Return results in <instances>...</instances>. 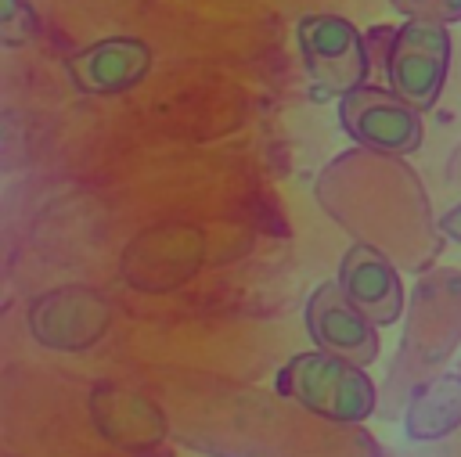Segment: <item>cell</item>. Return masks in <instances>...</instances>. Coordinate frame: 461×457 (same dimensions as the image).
Returning <instances> with one entry per match:
<instances>
[{
  "instance_id": "1",
  "label": "cell",
  "mask_w": 461,
  "mask_h": 457,
  "mask_svg": "<svg viewBox=\"0 0 461 457\" xmlns=\"http://www.w3.org/2000/svg\"><path fill=\"white\" fill-rule=\"evenodd\" d=\"M277 392L328 421H364L382 403V392L364 374V367L324 349L292 356L277 371Z\"/></svg>"
},
{
  "instance_id": "2",
  "label": "cell",
  "mask_w": 461,
  "mask_h": 457,
  "mask_svg": "<svg viewBox=\"0 0 461 457\" xmlns=\"http://www.w3.org/2000/svg\"><path fill=\"white\" fill-rule=\"evenodd\" d=\"M450 65V32L439 22L407 18L385 50V79L396 97H403L414 112H429L439 101L443 79Z\"/></svg>"
},
{
  "instance_id": "3",
  "label": "cell",
  "mask_w": 461,
  "mask_h": 457,
  "mask_svg": "<svg viewBox=\"0 0 461 457\" xmlns=\"http://www.w3.org/2000/svg\"><path fill=\"white\" fill-rule=\"evenodd\" d=\"M295 43L306 61L313 86L328 97H342L364 86L371 54L357 25L342 14H303L295 25Z\"/></svg>"
},
{
  "instance_id": "4",
  "label": "cell",
  "mask_w": 461,
  "mask_h": 457,
  "mask_svg": "<svg viewBox=\"0 0 461 457\" xmlns=\"http://www.w3.org/2000/svg\"><path fill=\"white\" fill-rule=\"evenodd\" d=\"M342 130L375 155H411L421 148V112L382 86H357L339 97Z\"/></svg>"
},
{
  "instance_id": "5",
  "label": "cell",
  "mask_w": 461,
  "mask_h": 457,
  "mask_svg": "<svg viewBox=\"0 0 461 457\" xmlns=\"http://www.w3.org/2000/svg\"><path fill=\"white\" fill-rule=\"evenodd\" d=\"M306 335L317 349L342 356L357 367L375 363L378 356V324H371L339 288V281H324L306 299Z\"/></svg>"
},
{
  "instance_id": "6",
  "label": "cell",
  "mask_w": 461,
  "mask_h": 457,
  "mask_svg": "<svg viewBox=\"0 0 461 457\" xmlns=\"http://www.w3.org/2000/svg\"><path fill=\"white\" fill-rule=\"evenodd\" d=\"M339 288L346 299L378 327L396 324L403 313V288L396 277V266L367 241H357L346 248L339 263Z\"/></svg>"
},
{
  "instance_id": "7",
  "label": "cell",
  "mask_w": 461,
  "mask_h": 457,
  "mask_svg": "<svg viewBox=\"0 0 461 457\" xmlns=\"http://www.w3.org/2000/svg\"><path fill=\"white\" fill-rule=\"evenodd\" d=\"M32 335L54 349H83L108 327V302L86 288H61L29 309Z\"/></svg>"
},
{
  "instance_id": "8",
  "label": "cell",
  "mask_w": 461,
  "mask_h": 457,
  "mask_svg": "<svg viewBox=\"0 0 461 457\" xmlns=\"http://www.w3.org/2000/svg\"><path fill=\"white\" fill-rule=\"evenodd\" d=\"M151 68V50L133 36L97 40L68 58V76L83 94H122Z\"/></svg>"
},
{
  "instance_id": "9",
  "label": "cell",
  "mask_w": 461,
  "mask_h": 457,
  "mask_svg": "<svg viewBox=\"0 0 461 457\" xmlns=\"http://www.w3.org/2000/svg\"><path fill=\"white\" fill-rule=\"evenodd\" d=\"M461 428V374H439L421 381L403 410V432L414 443H432Z\"/></svg>"
},
{
  "instance_id": "10",
  "label": "cell",
  "mask_w": 461,
  "mask_h": 457,
  "mask_svg": "<svg viewBox=\"0 0 461 457\" xmlns=\"http://www.w3.org/2000/svg\"><path fill=\"white\" fill-rule=\"evenodd\" d=\"M403 18H421V22H461V0H389Z\"/></svg>"
},
{
  "instance_id": "11",
  "label": "cell",
  "mask_w": 461,
  "mask_h": 457,
  "mask_svg": "<svg viewBox=\"0 0 461 457\" xmlns=\"http://www.w3.org/2000/svg\"><path fill=\"white\" fill-rule=\"evenodd\" d=\"M439 230H443L450 241H457V245H461V202H457L454 209H447V212H443V220H439Z\"/></svg>"
}]
</instances>
